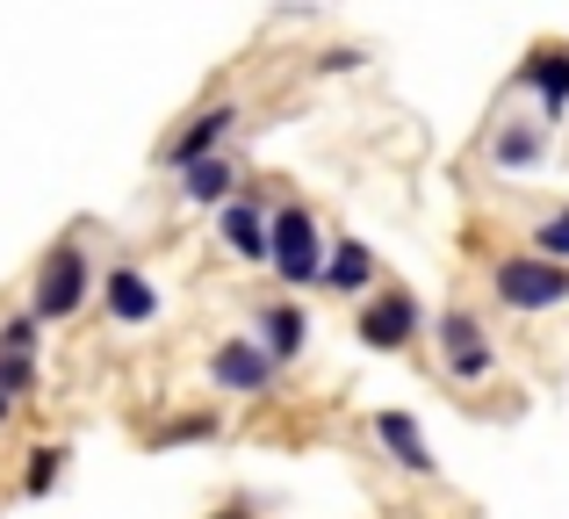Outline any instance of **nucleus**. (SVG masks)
Wrapping results in <instances>:
<instances>
[{
  "instance_id": "obj_13",
  "label": "nucleus",
  "mask_w": 569,
  "mask_h": 519,
  "mask_svg": "<svg viewBox=\"0 0 569 519\" xmlns=\"http://www.w3.org/2000/svg\"><path fill=\"white\" fill-rule=\"evenodd\" d=\"M382 281V260L368 239H353V231H332V246H325V267H318V289L332 296H368Z\"/></svg>"
},
{
  "instance_id": "obj_17",
  "label": "nucleus",
  "mask_w": 569,
  "mask_h": 519,
  "mask_svg": "<svg viewBox=\"0 0 569 519\" xmlns=\"http://www.w3.org/2000/svg\"><path fill=\"white\" fill-rule=\"evenodd\" d=\"M238 196V167L231 159H202V167H188L181 173V202H194V210H223V202Z\"/></svg>"
},
{
  "instance_id": "obj_14",
  "label": "nucleus",
  "mask_w": 569,
  "mask_h": 519,
  "mask_svg": "<svg viewBox=\"0 0 569 519\" xmlns=\"http://www.w3.org/2000/svg\"><path fill=\"white\" fill-rule=\"evenodd\" d=\"M252 339L267 347V361H274V368H289L296 353L310 347V310L296 303V296H274V303L252 310Z\"/></svg>"
},
{
  "instance_id": "obj_7",
  "label": "nucleus",
  "mask_w": 569,
  "mask_h": 519,
  "mask_svg": "<svg viewBox=\"0 0 569 519\" xmlns=\"http://www.w3.org/2000/svg\"><path fill=\"white\" fill-rule=\"evenodd\" d=\"M202 376L217 382L223 397H267V390L281 382V368L267 361V347H260L252 332H238V339H217V347H209Z\"/></svg>"
},
{
  "instance_id": "obj_5",
  "label": "nucleus",
  "mask_w": 569,
  "mask_h": 519,
  "mask_svg": "<svg viewBox=\"0 0 569 519\" xmlns=\"http://www.w3.org/2000/svg\"><path fill=\"white\" fill-rule=\"evenodd\" d=\"M418 332H426V303L403 281H376L361 296V310H353V339L368 353H403V347H418Z\"/></svg>"
},
{
  "instance_id": "obj_21",
  "label": "nucleus",
  "mask_w": 569,
  "mask_h": 519,
  "mask_svg": "<svg viewBox=\"0 0 569 519\" xmlns=\"http://www.w3.org/2000/svg\"><path fill=\"white\" fill-rule=\"evenodd\" d=\"M209 519H260V512H252L246 498H231V506H217V512H209Z\"/></svg>"
},
{
  "instance_id": "obj_20",
  "label": "nucleus",
  "mask_w": 569,
  "mask_h": 519,
  "mask_svg": "<svg viewBox=\"0 0 569 519\" xmlns=\"http://www.w3.org/2000/svg\"><path fill=\"white\" fill-rule=\"evenodd\" d=\"M361 66H368L361 43H332V51H318V72H325V80H332V72H361Z\"/></svg>"
},
{
  "instance_id": "obj_4",
  "label": "nucleus",
  "mask_w": 569,
  "mask_h": 519,
  "mask_svg": "<svg viewBox=\"0 0 569 519\" xmlns=\"http://www.w3.org/2000/svg\"><path fill=\"white\" fill-rule=\"evenodd\" d=\"M490 296H498L512 318H548L569 303V267L541 260V253H498L490 267Z\"/></svg>"
},
{
  "instance_id": "obj_15",
  "label": "nucleus",
  "mask_w": 569,
  "mask_h": 519,
  "mask_svg": "<svg viewBox=\"0 0 569 519\" xmlns=\"http://www.w3.org/2000/svg\"><path fill=\"white\" fill-rule=\"evenodd\" d=\"M548 159V123L541 116H505L498 130H490V167L498 173H533Z\"/></svg>"
},
{
  "instance_id": "obj_19",
  "label": "nucleus",
  "mask_w": 569,
  "mask_h": 519,
  "mask_svg": "<svg viewBox=\"0 0 569 519\" xmlns=\"http://www.w3.org/2000/svg\"><path fill=\"white\" fill-rule=\"evenodd\" d=\"M527 253H541V260H556V267H569V202H556V210L533 224V246Z\"/></svg>"
},
{
  "instance_id": "obj_6",
  "label": "nucleus",
  "mask_w": 569,
  "mask_h": 519,
  "mask_svg": "<svg viewBox=\"0 0 569 519\" xmlns=\"http://www.w3.org/2000/svg\"><path fill=\"white\" fill-rule=\"evenodd\" d=\"M94 303H101V318H116L123 332H138V325H152L159 310H167V289H159L138 260H116V267L94 275Z\"/></svg>"
},
{
  "instance_id": "obj_16",
  "label": "nucleus",
  "mask_w": 569,
  "mask_h": 519,
  "mask_svg": "<svg viewBox=\"0 0 569 519\" xmlns=\"http://www.w3.org/2000/svg\"><path fill=\"white\" fill-rule=\"evenodd\" d=\"M144 440H152V448H202V440H223V411H217V405L173 411V419H159Z\"/></svg>"
},
{
  "instance_id": "obj_8",
  "label": "nucleus",
  "mask_w": 569,
  "mask_h": 519,
  "mask_svg": "<svg viewBox=\"0 0 569 519\" xmlns=\"http://www.w3.org/2000/svg\"><path fill=\"white\" fill-rule=\"evenodd\" d=\"M231 130H238V101H202V109H194L188 123L173 130L167 144H159V167H167V173L202 167V159L223 152V138H231Z\"/></svg>"
},
{
  "instance_id": "obj_3",
  "label": "nucleus",
  "mask_w": 569,
  "mask_h": 519,
  "mask_svg": "<svg viewBox=\"0 0 569 519\" xmlns=\"http://www.w3.org/2000/svg\"><path fill=\"white\" fill-rule=\"evenodd\" d=\"M426 332H432V353H440V376L447 382H461V390H476V382H490L498 376V339H490V325L476 318L469 303H447L440 318H426Z\"/></svg>"
},
{
  "instance_id": "obj_10",
  "label": "nucleus",
  "mask_w": 569,
  "mask_h": 519,
  "mask_svg": "<svg viewBox=\"0 0 569 519\" xmlns=\"http://www.w3.org/2000/svg\"><path fill=\"white\" fill-rule=\"evenodd\" d=\"M217 217V246L231 260H246V267H267V196L260 188H238L223 210H209Z\"/></svg>"
},
{
  "instance_id": "obj_12",
  "label": "nucleus",
  "mask_w": 569,
  "mask_h": 519,
  "mask_svg": "<svg viewBox=\"0 0 569 519\" xmlns=\"http://www.w3.org/2000/svg\"><path fill=\"white\" fill-rule=\"evenodd\" d=\"M519 87L533 94L541 123H562L569 116V43H533V51L519 58Z\"/></svg>"
},
{
  "instance_id": "obj_2",
  "label": "nucleus",
  "mask_w": 569,
  "mask_h": 519,
  "mask_svg": "<svg viewBox=\"0 0 569 519\" xmlns=\"http://www.w3.org/2000/svg\"><path fill=\"white\" fill-rule=\"evenodd\" d=\"M325 246H332V231L318 224V210L310 202H274L267 210V267H274L281 289H318V267H325Z\"/></svg>"
},
{
  "instance_id": "obj_18",
  "label": "nucleus",
  "mask_w": 569,
  "mask_h": 519,
  "mask_svg": "<svg viewBox=\"0 0 569 519\" xmlns=\"http://www.w3.org/2000/svg\"><path fill=\"white\" fill-rule=\"evenodd\" d=\"M66 462H72L66 440H43V448H29V455H22V498H51L58 483H66Z\"/></svg>"
},
{
  "instance_id": "obj_9",
  "label": "nucleus",
  "mask_w": 569,
  "mask_h": 519,
  "mask_svg": "<svg viewBox=\"0 0 569 519\" xmlns=\"http://www.w3.org/2000/svg\"><path fill=\"white\" fill-rule=\"evenodd\" d=\"M37 353H43V325L29 310H8L0 318V397L8 405H22L37 390Z\"/></svg>"
},
{
  "instance_id": "obj_1",
  "label": "nucleus",
  "mask_w": 569,
  "mask_h": 519,
  "mask_svg": "<svg viewBox=\"0 0 569 519\" xmlns=\"http://www.w3.org/2000/svg\"><path fill=\"white\" fill-rule=\"evenodd\" d=\"M94 303V260H87V239L80 231H58L43 246L37 275H29V318L37 325H66Z\"/></svg>"
},
{
  "instance_id": "obj_11",
  "label": "nucleus",
  "mask_w": 569,
  "mask_h": 519,
  "mask_svg": "<svg viewBox=\"0 0 569 519\" xmlns=\"http://www.w3.org/2000/svg\"><path fill=\"white\" fill-rule=\"evenodd\" d=\"M368 433H376V448L389 455V462L403 469V477H440V462H432V440H426V426L411 419V411H397V405H382L376 419H368Z\"/></svg>"
}]
</instances>
